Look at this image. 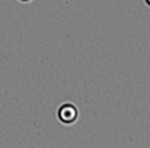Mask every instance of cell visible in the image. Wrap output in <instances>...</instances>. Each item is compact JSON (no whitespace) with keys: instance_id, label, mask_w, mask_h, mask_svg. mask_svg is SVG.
<instances>
[{"instance_id":"1","label":"cell","mask_w":150,"mask_h":148,"mask_svg":"<svg viewBox=\"0 0 150 148\" xmlns=\"http://www.w3.org/2000/svg\"><path fill=\"white\" fill-rule=\"evenodd\" d=\"M79 108L70 103V102H67V103H63L60 106L59 110H57V116H59V120L64 123V125H73L79 119Z\"/></svg>"},{"instance_id":"2","label":"cell","mask_w":150,"mask_h":148,"mask_svg":"<svg viewBox=\"0 0 150 148\" xmlns=\"http://www.w3.org/2000/svg\"><path fill=\"white\" fill-rule=\"evenodd\" d=\"M144 1H145V4H146L149 7H150V0H144Z\"/></svg>"}]
</instances>
